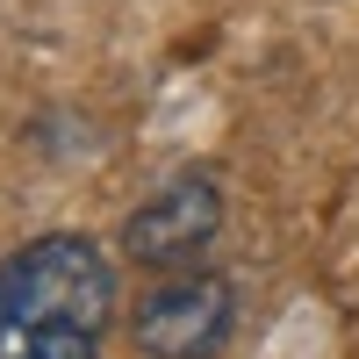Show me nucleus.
<instances>
[{
  "label": "nucleus",
  "mask_w": 359,
  "mask_h": 359,
  "mask_svg": "<svg viewBox=\"0 0 359 359\" xmlns=\"http://www.w3.org/2000/svg\"><path fill=\"white\" fill-rule=\"evenodd\" d=\"M216 230H223V187L208 172H180L151 201L130 208L123 252L137 266H151V273H172V266H194L208 245H216Z\"/></svg>",
  "instance_id": "nucleus-2"
},
{
  "label": "nucleus",
  "mask_w": 359,
  "mask_h": 359,
  "mask_svg": "<svg viewBox=\"0 0 359 359\" xmlns=\"http://www.w3.org/2000/svg\"><path fill=\"white\" fill-rule=\"evenodd\" d=\"M0 359H101V331H72V323H0Z\"/></svg>",
  "instance_id": "nucleus-4"
},
{
  "label": "nucleus",
  "mask_w": 359,
  "mask_h": 359,
  "mask_svg": "<svg viewBox=\"0 0 359 359\" xmlns=\"http://www.w3.org/2000/svg\"><path fill=\"white\" fill-rule=\"evenodd\" d=\"M230 316H237V287L223 273H180V280L144 294L137 352H151V359H208L230 338Z\"/></svg>",
  "instance_id": "nucleus-3"
},
{
  "label": "nucleus",
  "mask_w": 359,
  "mask_h": 359,
  "mask_svg": "<svg viewBox=\"0 0 359 359\" xmlns=\"http://www.w3.org/2000/svg\"><path fill=\"white\" fill-rule=\"evenodd\" d=\"M115 316V266L94 237L50 230L0 259V323H72L101 331Z\"/></svg>",
  "instance_id": "nucleus-1"
}]
</instances>
